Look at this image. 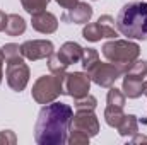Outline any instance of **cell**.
Segmentation results:
<instances>
[{
    "mask_svg": "<svg viewBox=\"0 0 147 145\" xmlns=\"http://www.w3.org/2000/svg\"><path fill=\"white\" fill-rule=\"evenodd\" d=\"M96 104H98L96 97L91 96V94H87V96H84V97L75 99V111H82V109H92V111H94Z\"/></svg>",
    "mask_w": 147,
    "mask_h": 145,
    "instance_id": "23",
    "label": "cell"
},
{
    "mask_svg": "<svg viewBox=\"0 0 147 145\" xmlns=\"http://www.w3.org/2000/svg\"><path fill=\"white\" fill-rule=\"evenodd\" d=\"M123 108H118V106H108L106 111H105V118H106V123L110 126H118L123 119Z\"/></svg>",
    "mask_w": 147,
    "mask_h": 145,
    "instance_id": "18",
    "label": "cell"
},
{
    "mask_svg": "<svg viewBox=\"0 0 147 145\" xmlns=\"http://www.w3.org/2000/svg\"><path fill=\"white\" fill-rule=\"evenodd\" d=\"M115 19L111 15H101L98 19V22L87 24L82 29V36L86 38L87 41H99L101 38H116L118 36V29L115 28Z\"/></svg>",
    "mask_w": 147,
    "mask_h": 145,
    "instance_id": "7",
    "label": "cell"
},
{
    "mask_svg": "<svg viewBox=\"0 0 147 145\" xmlns=\"http://www.w3.org/2000/svg\"><path fill=\"white\" fill-rule=\"evenodd\" d=\"M72 132L84 133L89 138L94 137V135H98V132H99V121H98L96 114L92 113V109L77 111V114L72 118Z\"/></svg>",
    "mask_w": 147,
    "mask_h": 145,
    "instance_id": "9",
    "label": "cell"
},
{
    "mask_svg": "<svg viewBox=\"0 0 147 145\" xmlns=\"http://www.w3.org/2000/svg\"><path fill=\"white\" fill-rule=\"evenodd\" d=\"M147 75V60H135L128 70L125 72L127 79H134V80H142L144 82V77Z\"/></svg>",
    "mask_w": 147,
    "mask_h": 145,
    "instance_id": "16",
    "label": "cell"
},
{
    "mask_svg": "<svg viewBox=\"0 0 147 145\" xmlns=\"http://www.w3.org/2000/svg\"><path fill=\"white\" fill-rule=\"evenodd\" d=\"M89 87H91L89 73L74 72V73H65V77H63V94H69L74 99L87 96Z\"/></svg>",
    "mask_w": 147,
    "mask_h": 145,
    "instance_id": "8",
    "label": "cell"
},
{
    "mask_svg": "<svg viewBox=\"0 0 147 145\" xmlns=\"http://www.w3.org/2000/svg\"><path fill=\"white\" fill-rule=\"evenodd\" d=\"M128 70L127 65H116V63H96L91 70H89V77L94 84L101 85V87H111L115 84V80L123 75Z\"/></svg>",
    "mask_w": 147,
    "mask_h": 145,
    "instance_id": "5",
    "label": "cell"
},
{
    "mask_svg": "<svg viewBox=\"0 0 147 145\" xmlns=\"http://www.w3.org/2000/svg\"><path fill=\"white\" fill-rule=\"evenodd\" d=\"M144 94H146V96H147V80H146V82H144Z\"/></svg>",
    "mask_w": 147,
    "mask_h": 145,
    "instance_id": "30",
    "label": "cell"
},
{
    "mask_svg": "<svg viewBox=\"0 0 147 145\" xmlns=\"http://www.w3.org/2000/svg\"><path fill=\"white\" fill-rule=\"evenodd\" d=\"M53 53V43L48 39H33L21 44V55L28 60H41L48 58Z\"/></svg>",
    "mask_w": 147,
    "mask_h": 145,
    "instance_id": "10",
    "label": "cell"
},
{
    "mask_svg": "<svg viewBox=\"0 0 147 145\" xmlns=\"http://www.w3.org/2000/svg\"><path fill=\"white\" fill-rule=\"evenodd\" d=\"M2 51H3V58L10 60V58H16V56L21 55V46L16 44V43H9V44H5L2 48Z\"/></svg>",
    "mask_w": 147,
    "mask_h": 145,
    "instance_id": "24",
    "label": "cell"
},
{
    "mask_svg": "<svg viewBox=\"0 0 147 145\" xmlns=\"http://www.w3.org/2000/svg\"><path fill=\"white\" fill-rule=\"evenodd\" d=\"M139 53H140V48L137 43H130V41H123V39H113V41H108L103 44L105 58L116 65L130 67L139 58Z\"/></svg>",
    "mask_w": 147,
    "mask_h": 145,
    "instance_id": "3",
    "label": "cell"
},
{
    "mask_svg": "<svg viewBox=\"0 0 147 145\" xmlns=\"http://www.w3.org/2000/svg\"><path fill=\"white\" fill-rule=\"evenodd\" d=\"M5 73H7V84L10 85V89H14L16 92L24 91V87L28 85V80H29V68L21 56L7 60Z\"/></svg>",
    "mask_w": 147,
    "mask_h": 145,
    "instance_id": "6",
    "label": "cell"
},
{
    "mask_svg": "<svg viewBox=\"0 0 147 145\" xmlns=\"http://www.w3.org/2000/svg\"><path fill=\"white\" fill-rule=\"evenodd\" d=\"M63 77L65 75H43L33 85V97L39 104L53 103L60 94H63Z\"/></svg>",
    "mask_w": 147,
    "mask_h": 145,
    "instance_id": "4",
    "label": "cell"
},
{
    "mask_svg": "<svg viewBox=\"0 0 147 145\" xmlns=\"http://www.w3.org/2000/svg\"><path fill=\"white\" fill-rule=\"evenodd\" d=\"M80 62H82V67H84V70H91L98 62H99V55H98V51L96 50H92V48H87V50H84V53H82V58H80Z\"/></svg>",
    "mask_w": 147,
    "mask_h": 145,
    "instance_id": "19",
    "label": "cell"
},
{
    "mask_svg": "<svg viewBox=\"0 0 147 145\" xmlns=\"http://www.w3.org/2000/svg\"><path fill=\"white\" fill-rule=\"evenodd\" d=\"M48 67H50V72L55 73V75H65L67 65L58 58L57 53H51V55L48 56Z\"/></svg>",
    "mask_w": 147,
    "mask_h": 145,
    "instance_id": "21",
    "label": "cell"
},
{
    "mask_svg": "<svg viewBox=\"0 0 147 145\" xmlns=\"http://www.w3.org/2000/svg\"><path fill=\"white\" fill-rule=\"evenodd\" d=\"M82 53H84V48H82L80 44H77V43H74V41H69V43H65V44L60 48V51H58L57 55H58V58L69 67V65H72V63L80 62Z\"/></svg>",
    "mask_w": 147,
    "mask_h": 145,
    "instance_id": "13",
    "label": "cell"
},
{
    "mask_svg": "<svg viewBox=\"0 0 147 145\" xmlns=\"http://www.w3.org/2000/svg\"><path fill=\"white\" fill-rule=\"evenodd\" d=\"M74 109L65 103H48L38 114L34 138L39 145H62L69 138Z\"/></svg>",
    "mask_w": 147,
    "mask_h": 145,
    "instance_id": "1",
    "label": "cell"
},
{
    "mask_svg": "<svg viewBox=\"0 0 147 145\" xmlns=\"http://www.w3.org/2000/svg\"><path fill=\"white\" fill-rule=\"evenodd\" d=\"M3 31L9 36H19L26 31V21L17 14H10V15H7V24H5Z\"/></svg>",
    "mask_w": 147,
    "mask_h": 145,
    "instance_id": "14",
    "label": "cell"
},
{
    "mask_svg": "<svg viewBox=\"0 0 147 145\" xmlns=\"http://www.w3.org/2000/svg\"><path fill=\"white\" fill-rule=\"evenodd\" d=\"M91 17H92V7L84 2H79L75 7L62 14L63 22H74V24H87Z\"/></svg>",
    "mask_w": 147,
    "mask_h": 145,
    "instance_id": "11",
    "label": "cell"
},
{
    "mask_svg": "<svg viewBox=\"0 0 147 145\" xmlns=\"http://www.w3.org/2000/svg\"><path fill=\"white\" fill-rule=\"evenodd\" d=\"M123 92L125 96L135 99L144 94V82L142 80H134V79H123Z\"/></svg>",
    "mask_w": 147,
    "mask_h": 145,
    "instance_id": "17",
    "label": "cell"
},
{
    "mask_svg": "<svg viewBox=\"0 0 147 145\" xmlns=\"http://www.w3.org/2000/svg\"><path fill=\"white\" fill-rule=\"evenodd\" d=\"M5 24H7V15H5V12L0 10V31L5 29Z\"/></svg>",
    "mask_w": 147,
    "mask_h": 145,
    "instance_id": "27",
    "label": "cell"
},
{
    "mask_svg": "<svg viewBox=\"0 0 147 145\" xmlns=\"http://www.w3.org/2000/svg\"><path fill=\"white\" fill-rule=\"evenodd\" d=\"M118 128V133L121 137H128V135H135L137 130H139V121H137V116L134 114H125L121 123L116 126Z\"/></svg>",
    "mask_w": 147,
    "mask_h": 145,
    "instance_id": "15",
    "label": "cell"
},
{
    "mask_svg": "<svg viewBox=\"0 0 147 145\" xmlns=\"http://www.w3.org/2000/svg\"><path fill=\"white\" fill-rule=\"evenodd\" d=\"M123 104H125V94H123L120 89L111 87L110 92H108V106H118V108H123Z\"/></svg>",
    "mask_w": 147,
    "mask_h": 145,
    "instance_id": "22",
    "label": "cell"
},
{
    "mask_svg": "<svg viewBox=\"0 0 147 145\" xmlns=\"http://www.w3.org/2000/svg\"><path fill=\"white\" fill-rule=\"evenodd\" d=\"M33 28L39 31V33H43V34H51V33H55L57 31V28H58V21H57V17L51 14V12H46V10H43V12H36V14H33Z\"/></svg>",
    "mask_w": 147,
    "mask_h": 145,
    "instance_id": "12",
    "label": "cell"
},
{
    "mask_svg": "<svg viewBox=\"0 0 147 145\" xmlns=\"http://www.w3.org/2000/svg\"><path fill=\"white\" fill-rule=\"evenodd\" d=\"M0 144H16V135L10 130L0 132Z\"/></svg>",
    "mask_w": 147,
    "mask_h": 145,
    "instance_id": "25",
    "label": "cell"
},
{
    "mask_svg": "<svg viewBox=\"0 0 147 145\" xmlns=\"http://www.w3.org/2000/svg\"><path fill=\"white\" fill-rule=\"evenodd\" d=\"M21 3H22L24 10L33 15L36 12H43L46 9V5L50 3V0H21Z\"/></svg>",
    "mask_w": 147,
    "mask_h": 145,
    "instance_id": "20",
    "label": "cell"
},
{
    "mask_svg": "<svg viewBox=\"0 0 147 145\" xmlns=\"http://www.w3.org/2000/svg\"><path fill=\"white\" fill-rule=\"evenodd\" d=\"M132 142H134V144H137V142H147V137H140V135H139V137H135Z\"/></svg>",
    "mask_w": 147,
    "mask_h": 145,
    "instance_id": "29",
    "label": "cell"
},
{
    "mask_svg": "<svg viewBox=\"0 0 147 145\" xmlns=\"http://www.w3.org/2000/svg\"><path fill=\"white\" fill-rule=\"evenodd\" d=\"M3 60H5L3 58V51L0 50V82H2V77H3V73H2V63H3Z\"/></svg>",
    "mask_w": 147,
    "mask_h": 145,
    "instance_id": "28",
    "label": "cell"
},
{
    "mask_svg": "<svg viewBox=\"0 0 147 145\" xmlns=\"http://www.w3.org/2000/svg\"><path fill=\"white\" fill-rule=\"evenodd\" d=\"M116 29L128 39H147V2H130L116 15Z\"/></svg>",
    "mask_w": 147,
    "mask_h": 145,
    "instance_id": "2",
    "label": "cell"
},
{
    "mask_svg": "<svg viewBox=\"0 0 147 145\" xmlns=\"http://www.w3.org/2000/svg\"><path fill=\"white\" fill-rule=\"evenodd\" d=\"M57 3H60V7H63V9H72V7H75L77 3H79V0H55Z\"/></svg>",
    "mask_w": 147,
    "mask_h": 145,
    "instance_id": "26",
    "label": "cell"
}]
</instances>
